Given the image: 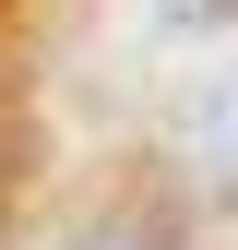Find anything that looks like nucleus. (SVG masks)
Returning a JSON list of instances; mask_svg holds the SVG:
<instances>
[{"label":"nucleus","mask_w":238,"mask_h":250,"mask_svg":"<svg viewBox=\"0 0 238 250\" xmlns=\"http://www.w3.org/2000/svg\"><path fill=\"white\" fill-rule=\"evenodd\" d=\"M167 12H191V24H238V0H167Z\"/></svg>","instance_id":"nucleus-2"},{"label":"nucleus","mask_w":238,"mask_h":250,"mask_svg":"<svg viewBox=\"0 0 238 250\" xmlns=\"http://www.w3.org/2000/svg\"><path fill=\"white\" fill-rule=\"evenodd\" d=\"M178 167H191L202 203H238V83H202L178 107Z\"/></svg>","instance_id":"nucleus-1"}]
</instances>
